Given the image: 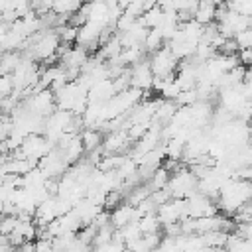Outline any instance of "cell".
Masks as SVG:
<instances>
[{"label":"cell","mask_w":252,"mask_h":252,"mask_svg":"<svg viewBox=\"0 0 252 252\" xmlns=\"http://www.w3.org/2000/svg\"><path fill=\"white\" fill-rule=\"evenodd\" d=\"M30 112L37 114V116H43L47 118L51 112L57 110V104H55V94L51 89H41L33 94H30L24 102H22Z\"/></svg>","instance_id":"1"},{"label":"cell","mask_w":252,"mask_h":252,"mask_svg":"<svg viewBox=\"0 0 252 252\" xmlns=\"http://www.w3.org/2000/svg\"><path fill=\"white\" fill-rule=\"evenodd\" d=\"M177 59L173 57V53L169 51L167 43L163 47H159L158 51L152 53V59H150V67H152V73L154 77H161V79H169V77H175L173 71L177 69Z\"/></svg>","instance_id":"2"},{"label":"cell","mask_w":252,"mask_h":252,"mask_svg":"<svg viewBox=\"0 0 252 252\" xmlns=\"http://www.w3.org/2000/svg\"><path fill=\"white\" fill-rule=\"evenodd\" d=\"M51 148H55V146L49 144L43 134H30V136L24 138V142L20 146V154H22V158L33 159V161L39 163V159L45 158L51 152Z\"/></svg>","instance_id":"3"},{"label":"cell","mask_w":252,"mask_h":252,"mask_svg":"<svg viewBox=\"0 0 252 252\" xmlns=\"http://www.w3.org/2000/svg\"><path fill=\"white\" fill-rule=\"evenodd\" d=\"M185 215H187V219L213 217V215H217V205H213V199H209L207 195L195 191L185 199Z\"/></svg>","instance_id":"4"},{"label":"cell","mask_w":252,"mask_h":252,"mask_svg":"<svg viewBox=\"0 0 252 252\" xmlns=\"http://www.w3.org/2000/svg\"><path fill=\"white\" fill-rule=\"evenodd\" d=\"M156 215H158L161 224L181 222L183 219H187V215H185V199H169V201H165L163 205H159L156 209Z\"/></svg>","instance_id":"5"},{"label":"cell","mask_w":252,"mask_h":252,"mask_svg":"<svg viewBox=\"0 0 252 252\" xmlns=\"http://www.w3.org/2000/svg\"><path fill=\"white\" fill-rule=\"evenodd\" d=\"M104 26L102 24H96V22H87L79 28V33H77V45L85 47L87 51H94L98 49V39H100V33H102Z\"/></svg>","instance_id":"6"},{"label":"cell","mask_w":252,"mask_h":252,"mask_svg":"<svg viewBox=\"0 0 252 252\" xmlns=\"http://www.w3.org/2000/svg\"><path fill=\"white\" fill-rule=\"evenodd\" d=\"M152 83H154V73L150 67V59H144L130 67V87L146 93L152 89Z\"/></svg>","instance_id":"7"},{"label":"cell","mask_w":252,"mask_h":252,"mask_svg":"<svg viewBox=\"0 0 252 252\" xmlns=\"http://www.w3.org/2000/svg\"><path fill=\"white\" fill-rule=\"evenodd\" d=\"M108 213H110V224L116 230L122 228V226H126L128 222H134V220H140L142 219V215L138 213V209L132 207V205H128V203H120L116 209H112Z\"/></svg>","instance_id":"8"},{"label":"cell","mask_w":252,"mask_h":252,"mask_svg":"<svg viewBox=\"0 0 252 252\" xmlns=\"http://www.w3.org/2000/svg\"><path fill=\"white\" fill-rule=\"evenodd\" d=\"M89 59V51L81 45H75V47H69L67 51H63L59 55V63L63 69H81Z\"/></svg>","instance_id":"9"},{"label":"cell","mask_w":252,"mask_h":252,"mask_svg":"<svg viewBox=\"0 0 252 252\" xmlns=\"http://www.w3.org/2000/svg\"><path fill=\"white\" fill-rule=\"evenodd\" d=\"M128 134L126 130H114V132H108V136L104 138V142L100 144L102 148V154L108 156V154H120L128 148Z\"/></svg>","instance_id":"10"},{"label":"cell","mask_w":252,"mask_h":252,"mask_svg":"<svg viewBox=\"0 0 252 252\" xmlns=\"http://www.w3.org/2000/svg\"><path fill=\"white\" fill-rule=\"evenodd\" d=\"M215 14H217L215 0H199V6H197V12H195L193 20L199 22L201 26H207V24L215 22Z\"/></svg>","instance_id":"11"},{"label":"cell","mask_w":252,"mask_h":252,"mask_svg":"<svg viewBox=\"0 0 252 252\" xmlns=\"http://www.w3.org/2000/svg\"><path fill=\"white\" fill-rule=\"evenodd\" d=\"M79 136H81V142H83L85 152H94L102 144V134L98 130H94V128H85Z\"/></svg>","instance_id":"12"},{"label":"cell","mask_w":252,"mask_h":252,"mask_svg":"<svg viewBox=\"0 0 252 252\" xmlns=\"http://www.w3.org/2000/svg\"><path fill=\"white\" fill-rule=\"evenodd\" d=\"M199 236H201L205 248H224L226 240H228V232H222V230H211V232H205Z\"/></svg>","instance_id":"13"},{"label":"cell","mask_w":252,"mask_h":252,"mask_svg":"<svg viewBox=\"0 0 252 252\" xmlns=\"http://www.w3.org/2000/svg\"><path fill=\"white\" fill-rule=\"evenodd\" d=\"M83 4H85V0H55L51 6V12L59 14V16H71V14L79 12Z\"/></svg>","instance_id":"14"},{"label":"cell","mask_w":252,"mask_h":252,"mask_svg":"<svg viewBox=\"0 0 252 252\" xmlns=\"http://www.w3.org/2000/svg\"><path fill=\"white\" fill-rule=\"evenodd\" d=\"M22 55L16 51H6L0 55V75H12L16 71V67L20 65Z\"/></svg>","instance_id":"15"},{"label":"cell","mask_w":252,"mask_h":252,"mask_svg":"<svg viewBox=\"0 0 252 252\" xmlns=\"http://www.w3.org/2000/svg\"><path fill=\"white\" fill-rule=\"evenodd\" d=\"M148 30H154V28H159V24L163 22V10L159 6H154L150 10H146L140 18H138Z\"/></svg>","instance_id":"16"},{"label":"cell","mask_w":252,"mask_h":252,"mask_svg":"<svg viewBox=\"0 0 252 252\" xmlns=\"http://www.w3.org/2000/svg\"><path fill=\"white\" fill-rule=\"evenodd\" d=\"M144 51H150V53H154V51H158L159 47H163L165 45V39H163V35H161V32L158 30V28H154V30H148V33H146V39H144Z\"/></svg>","instance_id":"17"},{"label":"cell","mask_w":252,"mask_h":252,"mask_svg":"<svg viewBox=\"0 0 252 252\" xmlns=\"http://www.w3.org/2000/svg\"><path fill=\"white\" fill-rule=\"evenodd\" d=\"M169 177H171V175H169V171H167L165 167H161V165H159V167L152 173V177H150L146 183H148V187H150L152 191H158V189H165V187H167Z\"/></svg>","instance_id":"18"},{"label":"cell","mask_w":252,"mask_h":252,"mask_svg":"<svg viewBox=\"0 0 252 252\" xmlns=\"http://www.w3.org/2000/svg\"><path fill=\"white\" fill-rule=\"evenodd\" d=\"M61 152H63V156H65L67 163H75V161L85 154V148H83L81 136H75V138L71 140V144H69L65 150H61Z\"/></svg>","instance_id":"19"},{"label":"cell","mask_w":252,"mask_h":252,"mask_svg":"<svg viewBox=\"0 0 252 252\" xmlns=\"http://www.w3.org/2000/svg\"><path fill=\"white\" fill-rule=\"evenodd\" d=\"M138 224H140L142 234H156V232H159V226H161V222H159V219H158L156 213L144 215V217L138 220Z\"/></svg>","instance_id":"20"},{"label":"cell","mask_w":252,"mask_h":252,"mask_svg":"<svg viewBox=\"0 0 252 252\" xmlns=\"http://www.w3.org/2000/svg\"><path fill=\"white\" fill-rule=\"evenodd\" d=\"M116 232L120 234V238H122L126 244H130V242H134V240H138V238L142 236V230H140V224H138V220H134V222H128L126 226L118 228Z\"/></svg>","instance_id":"21"},{"label":"cell","mask_w":252,"mask_h":252,"mask_svg":"<svg viewBox=\"0 0 252 252\" xmlns=\"http://www.w3.org/2000/svg\"><path fill=\"white\" fill-rule=\"evenodd\" d=\"M179 93H181V89L177 87V83H175V77H169V79H165V81H163V87H161V91H159L161 98H165V100H175Z\"/></svg>","instance_id":"22"},{"label":"cell","mask_w":252,"mask_h":252,"mask_svg":"<svg viewBox=\"0 0 252 252\" xmlns=\"http://www.w3.org/2000/svg\"><path fill=\"white\" fill-rule=\"evenodd\" d=\"M55 32H57V35H59L61 43L69 45V43L77 41V33H79V28H75V26H71V24H65V26L57 28Z\"/></svg>","instance_id":"23"},{"label":"cell","mask_w":252,"mask_h":252,"mask_svg":"<svg viewBox=\"0 0 252 252\" xmlns=\"http://www.w3.org/2000/svg\"><path fill=\"white\" fill-rule=\"evenodd\" d=\"M197 100H199V94H197V91H195V89L181 91V93L177 94V98H175L177 106H191V104H195Z\"/></svg>","instance_id":"24"},{"label":"cell","mask_w":252,"mask_h":252,"mask_svg":"<svg viewBox=\"0 0 252 252\" xmlns=\"http://www.w3.org/2000/svg\"><path fill=\"white\" fill-rule=\"evenodd\" d=\"M120 203H122V191L114 189V191H108V193H106L104 203H102V209H104V211H112V209H116Z\"/></svg>","instance_id":"25"},{"label":"cell","mask_w":252,"mask_h":252,"mask_svg":"<svg viewBox=\"0 0 252 252\" xmlns=\"http://www.w3.org/2000/svg\"><path fill=\"white\" fill-rule=\"evenodd\" d=\"M14 93V81L12 75H0V100L8 98Z\"/></svg>","instance_id":"26"},{"label":"cell","mask_w":252,"mask_h":252,"mask_svg":"<svg viewBox=\"0 0 252 252\" xmlns=\"http://www.w3.org/2000/svg\"><path fill=\"white\" fill-rule=\"evenodd\" d=\"M53 242L49 238H35L33 242V252H51Z\"/></svg>","instance_id":"27"},{"label":"cell","mask_w":252,"mask_h":252,"mask_svg":"<svg viewBox=\"0 0 252 252\" xmlns=\"http://www.w3.org/2000/svg\"><path fill=\"white\" fill-rule=\"evenodd\" d=\"M0 118H2V112H0Z\"/></svg>","instance_id":"28"}]
</instances>
